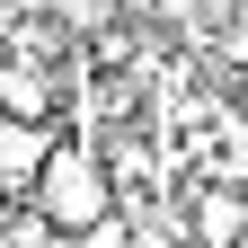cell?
<instances>
[{"instance_id":"cell-1","label":"cell","mask_w":248,"mask_h":248,"mask_svg":"<svg viewBox=\"0 0 248 248\" xmlns=\"http://www.w3.org/2000/svg\"><path fill=\"white\" fill-rule=\"evenodd\" d=\"M124 195H115V177H107V151L98 142H53V160L36 177V213L53 231H89V222H107Z\"/></svg>"},{"instance_id":"cell-2","label":"cell","mask_w":248,"mask_h":248,"mask_svg":"<svg viewBox=\"0 0 248 248\" xmlns=\"http://www.w3.org/2000/svg\"><path fill=\"white\" fill-rule=\"evenodd\" d=\"M186 231H195V248H239L248 239V186L239 177H204L186 195Z\"/></svg>"},{"instance_id":"cell-3","label":"cell","mask_w":248,"mask_h":248,"mask_svg":"<svg viewBox=\"0 0 248 248\" xmlns=\"http://www.w3.org/2000/svg\"><path fill=\"white\" fill-rule=\"evenodd\" d=\"M53 160V133L27 115H0V195H36V177Z\"/></svg>"},{"instance_id":"cell-4","label":"cell","mask_w":248,"mask_h":248,"mask_svg":"<svg viewBox=\"0 0 248 248\" xmlns=\"http://www.w3.org/2000/svg\"><path fill=\"white\" fill-rule=\"evenodd\" d=\"M53 71H45V53H0V115H27V124H45L53 115Z\"/></svg>"},{"instance_id":"cell-5","label":"cell","mask_w":248,"mask_h":248,"mask_svg":"<svg viewBox=\"0 0 248 248\" xmlns=\"http://www.w3.org/2000/svg\"><path fill=\"white\" fill-rule=\"evenodd\" d=\"M45 9H53V27H71V45H89L98 27L124 18V0H45Z\"/></svg>"},{"instance_id":"cell-6","label":"cell","mask_w":248,"mask_h":248,"mask_svg":"<svg viewBox=\"0 0 248 248\" xmlns=\"http://www.w3.org/2000/svg\"><path fill=\"white\" fill-rule=\"evenodd\" d=\"M62 248H133V213H107V222H89V231H62Z\"/></svg>"}]
</instances>
